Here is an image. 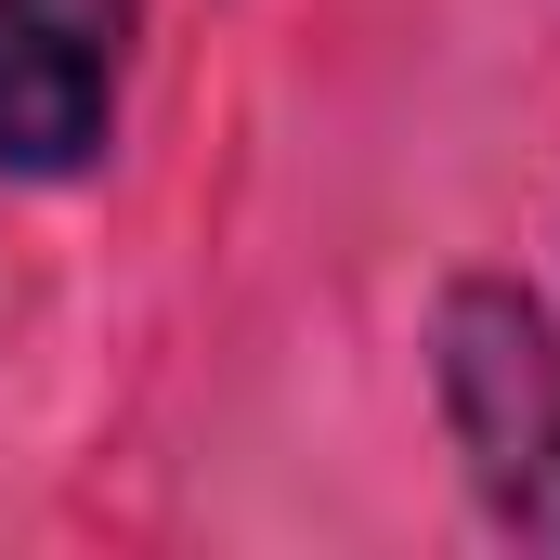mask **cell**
I'll return each mask as SVG.
<instances>
[{
    "label": "cell",
    "instance_id": "1",
    "mask_svg": "<svg viewBox=\"0 0 560 560\" xmlns=\"http://www.w3.org/2000/svg\"><path fill=\"white\" fill-rule=\"evenodd\" d=\"M430 405L469 469V509L509 548H560V313L522 275L469 261L430 300Z\"/></svg>",
    "mask_w": 560,
    "mask_h": 560
},
{
    "label": "cell",
    "instance_id": "2",
    "mask_svg": "<svg viewBox=\"0 0 560 560\" xmlns=\"http://www.w3.org/2000/svg\"><path fill=\"white\" fill-rule=\"evenodd\" d=\"M143 0H0V183H79L118 143Z\"/></svg>",
    "mask_w": 560,
    "mask_h": 560
}]
</instances>
